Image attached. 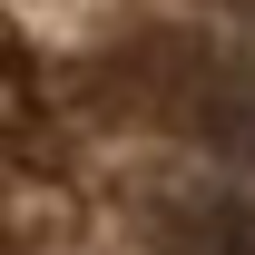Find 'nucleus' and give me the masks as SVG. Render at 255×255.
Masks as SVG:
<instances>
[{"label": "nucleus", "instance_id": "1", "mask_svg": "<svg viewBox=\"0 0 255 255\" xmlns=\"http://www.w3.org/2000/svg\"><path fill=\"white\" fill-rule=\"evenodd\" d=\"M0 255H255V0H0Z\"/></svg>", "mask_w": 255, "mask_h": 255}]
</instances>
